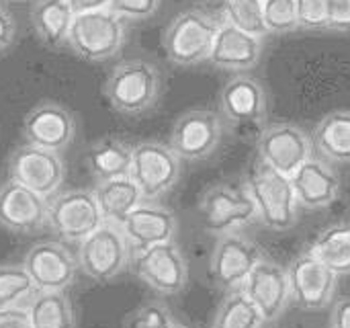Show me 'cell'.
I'll return each instance as SVG.
<instances>
[{"label":"cell","instance_id":"1","mask_svg":"<svg viewBox=\"0 0 350 328\" xmlns=\"http://www.w3.org/2000/svg\"><path fill=\"white\" fill-rule=\"evenodd\" d=\"M162 86L160 68L150 60L133 58L111 70L105 82V97L117 113L142 115L156 105Z\"/></svg>","mask_w":350,"mask_h":328},{"label":"cell","instance_id":"2","mask_svg":"<svg viewBox=\"0 0 350 328\" xmlns=\"http://www.w3.org/2000/svg\"><path fill=\"white\" fill-rule=\"evenodd\" d=\"M258 222H262L273 232H287L299 220V203L291 185V179L269 168L260 160L250 168L244 181Z\"/></svg>","mask_w":350,"mask_h":328},{"label":"cell","instance_id":"3","mask_svg":"<svg viewBox=\"0 0 350 328\" xmlns=\"http://www.w3.org/2000/svg\"><path fill=\"white\" fill-rule=\"evenodd\" d=\"M127 39L125 21L109 6L74 14L68 47L86 62H107L115 58Z\"/></svg>","mask_w":350,"mask_h":328},{"label":"cell","instance_id":"4","mask_svg":"<svg viewBox=\"0 0 350 328\" xmlns=\"http://www.w3.org/2000/svg\"><path fill=\"white\" fill-rule=\"evenodd\" d=\"M203 228L213 236L236 234L258 220L246 185L215 183L199 199Z\"/></svg>","mask_w":350,"mask_h":328},{"label":"cell","instance_id":"5","mask_svg":"<svg viewBox=\"0 0 350 328\" xmlns=\"http://www.w3.org/2000/svg\"><path fill=\"white\" fill-rule=\"evenodd\" d=\"M219 25L221 23L213 14L201 8H189L176 14L162 39L168 60L183 68L205 62Z\"/></svg>","mask_w":350,"mask_h":328},{"label":"cell","instance_id":"6","mask_svg":"<svg viewBox=\"0 0 350 328\" xmlns=\"http://www.w3.org/2000/svg\"><path fill=\"white\" fill-rule=\"evenodd\" d=\"M219 109L224 119L242 138H258L267 125L269 101L267 90L254 76L238 74L226 82L219 92Z\"/></svg>","mask_w":350,"mask_h":328},{"label":"cell","instance_id":"7","mask_svg":"<svg viewBox=\"0 0 350 328\" xmlns=\"http://www.w3.org/2000/svg\"><path fill=\"white\" fill-rule=\"evenodd\" d=\"M103 216L90 189H66L47 199V226L66 242H82L98 226Z\"/></svg>","mask_w":350,"mask_h":328},{"label":"cell","instance_id":"8","mask_svg":"<svg viewBox=\"0 0 350 328\" xmlns=\"http://www.w3.org/2000/svg\"><path fill=\"white\" fill-rule=\"evenodd\" d=\"M131 247L115 224L98 226L90 236L78 242V267L94 281H111L131 263Z\"/></svg>","mask_w":350,"mask_h":328},{"label":"cell","instance_id":"9","mask_svg":"<svg viewBox=\"0 0 350 328\" xmlns=\"http://www.w3.org/2000/svg\"><path fill=\"white\" fill-rule=\"evenodd\" d=\"M129 177L142 191L146 201L166 195L180 179V158L168 144L146 140L131 150Z\"/></svg>","mask_w":350,"mask_h":328},{"label":"cell","instance_id":"10","mask_svg":"<svg viewBox=\"0 0 350 328\" xmlns=\"http://www.w3.org/2000/svg\"><path fill=\"white\" fill-rule=\"evenodd\" d=\"M224 138V121L209 109H191L183 113L170 131L168 146L180 160L201 162L215 154Z\"/></svg>","mask_w":350,"mask_h":328},{"label":"cell","instance_id":"11","mask_svg":"<svg viewBox=\"0 0 350 328\" xmlns=\"http://www.w3.org/2000/svg\"><path fill=\"white\" fill-rule=\"evenodd\" d=\"M291 302L306 312H320L334 300L338 275L310 251L297 255L287 267Z\"/></svg>","mask_w":350,"mask_h":328},{"label":"cell","instance_id":"12","mask_svg":"<svg viewBox=\"0 0 350 328\" xmlns=\"http://www.w3.org/2000/svg\"><path fill=\"white\" fill-rule=\"evenodd\" d=\"M258 158L269 168L291 177L314 156L312 138L295 123H271L256 138Z\"/></svg>","mask_w":350,"mask_h":328},{"label":"cell","instance_id":"13","mask_svg":"<svg viewBox=\"0 0 350 328\" xmlns=\"http://www.w3.org/2000/svg\"><path fill=\"white\" fill-rule=\"evenodd\" d=\"M10 179L49 199L66 179V162L62 154L31 144L18 146L8 160Z\"/></svg>","mask_w":350,"mask_h":328},{"label":"cell","instance_id":"14","mask_svg":"<svg viewBox=\"0 0 350 328\" xmlns=\"http://www.w3.org/2000/svg\"><path fill=\"white\" fill-rule=\"evenodd\" d=\"M262 257L265 255L260 247L250 238L242 236L240 232L217 236V242L209 259L211 279L226 294L234 290H242L250 271L256 267V263Z\"/></svg>","mask_w":350,"mask_h":328},{"label":"cell","instance_id":"15","mask_svg":"<svg viewBox=\"0 0 350 328\" xmlns=\"http://www.w3.org/2000/svg\"><path fill=\"white\" fill-rule=\"evenodd\" d=\"M137 277L162 296H176L189 283V265L174 240L135 253Z\"/></svg>","mask_w":350,"mask_h":328},{"label":"cell","instance_id":"16","mask_svg":"<svg viewBox=\"0 0 350 328\" xmlns=\"http://www.w3.org/2000/svg\"><path fill=\"white\" fill-rule=\"evenodd\" d=\"M76 136L72 111L55 101H41L29 109L23 119V138L27 144L62 154Z\"/></svg>","mask_w":350,"mask_h":328},{"label":"cell","instance_id":"17","mask_svg":"<svg viewBox=\"0 0 350 328\" xmlns=\"http://www.w3.org/2000/svg\"><path fill=\"white\" fill-rule=\"evenodd\" d=\"M23 267L37 292H66L78 273L76 257L55 240L33 244L23 259Z\"/></svg>","mask_w":350,"mask_h":328},{"label":"cell","instance_id":"18","mask_svg":"<svg viewBox=\"0 0 350 328\" xmlns=\"http://www.w3.org/2000/svg\"><path fill=\"white\" fill-rule=\"evenodd\" d=\"M242 292L260 310L265 323H275L283 316L291 302L287 269L262 257L244 281Z\"/></svg>","mask_w":350,"mask_h":328},{"label":"cell","instance_id":"19","mask_svg":"<svg viewBox=\"0 0 350 328\" xmlns=\"http://www.w3.org/2000/svg\"><path fill=\"white\" fill-rule=\"evenodd\" d=\"M0 226L14 234H35L47 226V199L8 179L0 187Z\"/></svg>","mask_w":350,"mask_h":328},{"label":"cell","instance_id":"20","mask_svg":"<svg viewBox=\"0 0 350 328\" xmlns=\"http://www.w3.org/2000/svg\"><path fill=\"white\" fill-rule=\"evenodd\" d=\"M119 228H121L127 244L131 247V251L139 253L150 247L174 240V236L178 232V220L168 207L144 199L121 222Z\"/></svg>","mask_w":350,"mask_h":328},{"label":"cell","instance_id":"21","mask_svg":"<svg viewBox=\"0 0 350 328\" xmlns=\"http://www.w3.org/2000/svg\"><path fill=\"white\" fill-rule=\"evenodd\" d=\"M289 179L297 203L304 210H326L336 203L342 193V181L336 168L316 156L308 158Z\"/></svg>","mask_w":350,"mask_h":328},{"label":"cell","instance_id":"22","mask_svg":"<svg viewBox=\"0 0 350 328\" xmlns=\"http://www.w3.org/2000/svg\"><path fill=\"white\" fill-rule=\"evenodd\" d=\"M262 58V37L250 35L230 23L219 25L207 62L228 72H248Z\"/></svg>","mask_w":350,"mask_h":328},{"label":"cell","instance_id":"23","mask_svg":"<svg viewBox=\"0 0 350 328\" xmlns=\"http://www.w3.org/2000/svg\"><path fill=\"white\" fill-rule=\"evenodd\" d=\"M318 156L330 164H350V109H338L318 121L312 134Z\"/></svg>","mask_w":350,"mask_h":328},{"label":"cell","instance_id":"24","mask_svg":"<svg viewBox=\"0 0 350 328\" xmlns=\"http://www.w3.org/2000/svg\"><path fill=\"white\" fill-rule=\"evenodd\" d=\"M92 193L100 210L103 222L115 226H121V222L144 201L142 191L129 175L109 181H96Z\"/></svg>","mask_w":350,"mask_h":328},{"label":"cell","instance_id":"25","mask_svg":"<svg viewBox=\"0 0 350 328\" xmlns=\"http://www.w3.org/2000/svg\"><path fill=\"white\" fill-rule=\"evenodd\" d=\"M74 10L66 0H35L31 6L33 31L49 49H59L68 43Z\"/></svg>","mask_w":350,"mask_h":328},{"label":"cell","instance_id":"26","mask_svg":"<svg viewBox=\"0 0 350 328\" xmlns=\"http://www.w3.org/2000/svg\"><path fill=\"white\" fill-rule=\"evenodd\" d=\"M338 277L350 275V220L326 226L308 249Z\"/></svg>","mask_w":350,"mask_h":328},{"label":"cell","instance_id":"27","mask_svg":"<svg viewBox=\"0 0 350 328\" xmlns=\"http://www.w3.org/2000/svg\"><path fill=\"white\" fill-rule=\"evenodd\" d=\"M133 146L119 138H103L88 150V168L96 181H109L129 175Z\"/></svg>","mask_w":350,"mask_h":328},{"label":"cell","instance_id":"28","mask_svg":"<svg viewBox=\"0 0 350 328\" xmlns=\"http://www.w3.org/2000/svg\"><path fill=\"white\" fill-rule=\"evenodd\" d=\"M27 312L33 328H76V312L66 292H35Z\"/></svg>","mask_w":350,"mask_h":328},{"label":"cell","instance_id":"29","mask_svg":"<svg viewBox=\"0 0 350 328\" xmlns=\"http://www.w3.org/2000/svg\"><path fill=\"white\" fill-rule=\"evenodd\" d=\"M262 325L265 318L252 300L242 290H234L221 300L211 328H262Z\"/></svg>","mask_w":350,"mask_h":328},{"label":"cell","instance_id":"30","mask_svg":"<svg viewBox=\"0 0 350 328\" xmlns=\"http://www.w3.org/2000/svg\"><path fill=\"white\" fill-rule=\"evenodd\" d=\"M35 292L37 290L23 265L0 263V308L27 306Z\"/></svg>","mask_w":350,"mask_h":328},{"label":"cell","instance_id":"31","mask_svg":"<svg viewBox=\"0 0 350 328\" xmlns=\"http://www.w3.org/2000/svg\"><path fill=\"white\" fill-rule=\"evenodd\" d=\"M221 14L224 23H230L250 35H269L262 18V0H224Z\"/></svg>","mask_w":350,"mask_h":328},{"label":"cell","instance_id":"32","mask_svg":"<svg viewBox=\"0 0 350 328\" xmlns=\"http://www.w3.org/2000/svg\"><path fill=\"white\" fill-rule=\"evenodd\" d=\"M262 18L269 33H291L297 29L295 0H262Z\"/></svg>","mask_w":350,"mask_h":328},{"label":"cell","instance_id":"33","mask_svg":"<svg viewBox=\"0 0 350 328\" xmlns=\"http://www.w3.org/2000/svg\"><path fill=\"white\" fill-rule=\"evenodd\" d=\"M170 320H174V318L164 304L150 302V304L139 306L125 318V328H162Z\"/></svg>","mask_w":350,"mask_h":328},{"label":"cell","instance_id":"34","mask_svg":"<svg viewBox=\"0 0 350 328\" xmlns=\"http://www.w3.org/2000/svg\"><path fill=\"white\" fill-rule=\"evenodd\" d=\"M297 29L306 31H324L328 29L326 0H295Z\"/></svg>","mask_w":350,"mask_h":328},{"label":"cell","instance_id":"35","mask_svg":"<svg viewBox=\"0 0 350 328\" xmlns=\"http://www.w3.org/2000/svg\"><path fill=\"white\" fill-rule=\"evenodd\" d=\"M164 0H111L109 8L123 21H148L152 18Z\"/></svg>","mask_w":350,"mask_h":328},{"label":"cell","instance_id":"36","mask_svg":"<svg viewBox=\"0 0 350 328\" xmlns=\"http://www.w3.org/2000/svg\"><path fill=\"white\" fill-rule=\"evenodd\" d=\"M328 29L336 33H350V0H326Z\"/></svg>","mask_w":350,"mask_h":328},{"label":"cell","instance_id":"37","mask_svg":"<svg viewBox=\"0 0 350 328\" xmlns=\"http://www.w3.org/2000/svg\"><path fill=\"white\" fill-rule=\"evenodd\" d=\"M16 41V21L12 12L0 4V55H4Z\"/></svg>","mask_w":350,"mask_h":328},{"label":"cell","instance_id":"38","mask_svg":"<svg viewBox=\"0 0 350 328\" xmlns=\"http://www.w3.org/2000/svg\"><path fill=\"white\" fill-rule=\"evenodd\" d=\"M0 328H33L29 320L27 306L0 308Z\"/></svg>","mask_w":350,"mask_h":328},{"label":"cell","instance_id":"39","mask_svg":"<svg viewBox=\"0 0 350 328\" xmlns=\"http://www.w3.org/2000/svg\"><path fill=\"white\" fill-rule=\"evenodd\" d=\"M330 328H350V296L340 298V300L332 306Z\"/></svg>","mask_w":350,"mask_h":328},{"label":"cell","instance_id":"40","mask_svg":"<svg viewBox=\"0 0 350 328\" xmlns=\"http://www.w3.org/2000/svg\"><path fill=\"white\" fill-rule=\"evenodd\" d=\"M66 2L74 10V14L88 12V10H98V8H107L111 4V0H66Z\"/></svg>","mask_w":350,"mask_h":328},{"label":"cell","instance_id":"41","mask_svg":"<svg viewBox=\"0 0 350 328\" xmlns=\"http://www.w3.org/2000/svg\"><path fill=\"white\" fill-rule=\"evenodd\" d=\"M162 328H187V327H183V325H178V323H174V320H170L166 327H162Z\"/></svg>","mask_w":350,"mask_h":328},{"label":"cell","instance_id":"42","mask_svg":"<svg viewBox=\"0 0 350 328\" xmlns=\"http://www.w3.org/2000/svg\"><path fill=\"white\" fill-rule=\"evenodd\" d=\"M6 2H21V0H6Z\"/></svg>","mask_w":350,"mask_h":328}]
</instances>
